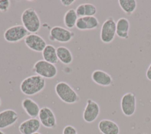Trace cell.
Here are the masks:
<instances>
[{
    "mask_svg": "<svg viewBox=\"0 0 151 134\" xmlns=\"http://www.w3.org/2000/svg\"><path fill=\"white\" fill-rule=\"evenodd\" d=\"M45 87V79L35 74L25 78L21 82L19 89L24 94L32 96L42 91Z\"/></svg>",
    "mask_w": 151,
    "mask_h": 134,
    "instance_id": "obj_1",
    "label": "cell"
},
{
    "mask_svg": "<svg viewBox=\"0 0 151 134\" xmlns=\"http://www.w3.org/2000/svg\"><path fill=\"white\" fill-rule=\"evenodd\" d=\"M21 19L22 25L30 34H37L41 27V20L33 8H28L22 13Z\"/></svg>",
    "mask_w": 151,
    "mask_h": 134,
    "instance_id": "obj_2",
    "label": "cell"
},
{
    "mask_svg": "<svg viewBox=\"0 0 151 134\" xmlns=\"http://www.w3.org/2000/svg\"><path fill=\"white\" fill-rule=\"evenodd\" d=\"M55 92L58 98L67 104H74L80 100V96L75 90L67 83L60 81L54 88Z\"/></svg>",
    "mask_w": 151,
    "mask_h": 134,
    "instance_id": "obj_3",
    "label": "cell"
},
{
    "mask_svg": "<svg viewBox=\"0 0 151 134\" xmlns=\"http://www.w3.org/2000/svg\"><path fill=\"white\" fill-rule=\"evenodd\" d=\"M32 71L37 75L47 79L54 78L58 73L57 68L54 64L44 60H39L36 61L33 66Z\"/></svg>",
    "mask_w": 151,
    "mask_h": 134,
    "instance_id": "obj_4",
    "label": "cell"
},
{
    "mask_svg": "<svg viewBox=\"0 0 151 134\" xmlns=\"http://www.w3.org/2000/svg\"><path fill=\"white\" fill-rule=\"evenodd\" d=\"M74 36L75 33L67 28L61 26H54L50 31L48 39L51 41L67 43L70 42Z\"/></svg>",
    "mask_w": 151,
    "mask_h": 134,
    "instance_id": "obj_5",
    "label": "cell"
},
{
    "mask_svg": "<svg viewBox=\"0 0 151 134\" xmlns=\"http://www.w3.org/2000/svg\"><path fill=\"white\" fill-rule=\"evenodd\" d=\"M28 31L22 25H15L8 28L4 33L5 40L10 43H18L28 35Z\"/></svg>",
    "mask_w": 151,
    "mask_h": 134,
    "instance_id": "obj_6",
    "label": "cell"
},
{
    "mask_svg": "<svg viewBox=\"0 0 151 134\" xmlns=\"http://www.w3.org/2000/svg\"><path fill=\"white\" fill-rule=\"evenodd\" d=\"M116 22L112 17L106 19L103 23L100 37L101 41L106 44L111 43L116 35Z\"/></svg>",
    "mask_w": 151,
    "mask_h": 134,
    "instance_id": "obj_7",
    "label": "cell"
},
{
    "mask_svg": "<svg viewBox=\"0 0 151 134\" xmlns=\"http://www.w3.org/2000/svg\"><path fill=\"white\" fill-rule=\"evenodd\" d=\"M122 112L124 115L127 117L134 115L136 109V98L135 94L132 92L125 93L120 101Z\"/></svg>",
    "mask_w": 151,
    "mask_h": 134,
    "instance_id": "obj_8",
    "label": "cell"
},
{
    "mask_svg": "<svg viewBox=\"0 0 151 134\" xmlns=\"http://www.w3.org/2000/svg\"><path fill=\"white\" fill-rule=\"evenodd\" d=\"M100 109L99 104L92 99H88L83 113V119L87 123L94 122L100 115Z\"/></svg>",
    "mask_w": 151,
    "mask_h": 134,
    "instance_id": "obj_9",
    "label": "cell"
},
{
    "mask_svg": "<svg viewBox=\"0 0 151 134\" xmlns=\"http://www.w3.org/2000/svg\"><path fill=\"white\" fill-rule=\"evenodd\" d=\"M38 118L41 124L46 128L53 129L57 126L55 114L51 109L47 106H44L40 109Z\"/></svg>",
    "mask_w": 151,
    "mask_h": 134,
    "instance_id": "obj_10",
    "label": "cell"
},
{
    "mask_svg": "<svg viewBox=\"0 0 151 134\" xmlns=\"http://www.w3.org/2000/svg\"><path fill=\"white\" fill-rule=\"evenodd\" d=\"M24 43L27 47L35 52H42L47 45L45 40L37 34H29L25 38Z\"/></svg>",
    "mask_w": 151,
    "mask_h": 134,
    "instance_id": "obj_11",
    "label": "cell"
},
{
    "mask_svg": "<svg viewBox=\"0 0 151 134\" xmlns=\"http://www.w3.org/2000/svg\"><path fill=\"white\" fill-rule=\"evenodd\" d=\"M19 118L18 113L11 109L0 112V129H4L14 125Z\"/></svg>",
    "mask_w": 151,
    "mask_h": 134,
    "instance_id": "obj_12",
    "label": "cell"
},
{
    "mask_svg": "<svg viewBox=\"0 0 151 134\" xmlns=\"http://www.w3.org/2000/svg\"><path fill=\"white\" fill-rule=\"evenodd\" d=\"M100 22L95 16L78 17L76 27L80 31L92 30L98 28Z\"/></svg>",
    "mask_w": 151,
    "mask_h": 134,
    "instance_id": "obj_13",
    "label": "cell"
},
{
    "mask_svg": "<svg viewBox=\"0 0 151 134\" xmlns=\"http://www.w3.org/2000/svg\"><path fill=\"white\" fill-rule=\"evenodd\" d=\"M41 125V124L37 118H29L20 123L18 130L21 134H34L38 132Z\"/></svg>",
    "mask_w": 151,
    "mask_h": 134,
    "instance_id": "obj_14",
    "label": "cell"
},
{
    "mask_svg": "<svg viewBox=\"0 0 151 134\" xmlns=\"http://www.w3.org/2000/svg\"><path fill=\"white\" fill-rule=\"evenodd\" d=\"M91 77L92 80L96 84L101 86L108 87L112 85L113 83L111 76L101 70H95L93 71Z\"/></svg>",
    "mask_w": 151,
    "mask_h": 134,
    "instance_id": "obj_15",
    "label": "cell"
},
{
    "mask_svg": "<svg viewBox=\"0 0 151 134\" xmlns=\"http://www.w3.org/2000/svg\"><path fill=\"white\" fill-rule=\"evenodd\" d=\"M21 106L25 112L31 118H37L38 116L40 107L38 103L31 98H24L21 102Z\"/></svg>",
    "mask_w": 151,
    "mask_h": 134,
    "instance_id": "obj_16",
    "label": "cell"
},
{
    "mask_svg": "<svg viewBox=\"0 0 151 134\" xmlns=\"http://www.w3.org/2000/svg\"><path fill=\"white\" fill-rule=\"evenodd\" d=\"M98 128L102 134H119L118 125L110 119H102L98 123Z\"/></svg>",
    "mask_w": 151,
    "mask_h": 134,
    "instance_id": "obj_17",
    "label": "cell"
},
{
    "mask_svg": "<svg viewBox=\"0 0 151 134\" xmlns=\"http://www.w3.org/2000/svg\"><path fill=\"white\" fill-rule=\"evenodd\" d=\"M130 30V22L124 17L120 18L116 21V35L120 38L127 39Z\"/></svg>",
    "mask_w": 151,
    "mask_h": 134,
    "instance_id": "obj_18",
    "label": "cell"
},
{
    "mask_svg": "<svg viewBox=\"0 0 151 134\" xmlns=\"http://www.w3.org/2000/svg\"><path fill=\"white\" fill-rule=\"evenodd\" d=\"M76 12L78 17L94 16L97 13L96 6L91 3H83L76 8Z\"/></svg>",
    "mask_w": 151,
    "mask_h": 134,
    "instance_id": "obj_19",
    "label": "cell"
},
{
    "mask_svg": "<svg viewBox=\"0 0 151 134\" xmlns=\"http://www.w3.org/2000/svg\"><path fill=\"white\" fill-rule=\"evenodd\" d=\"M42 53L43 60L52 64H57L59 60L57 54V48L52 44H47Z\"/></svg>",
    "mask_w": 151,
    "mask_h": 134,
    "instance_id": "obj_20",
    "label": "cell"
},
{
    "mask_svg": "<svg viewBox=\"0 0 151 134\" xmlns=\"http://www.w3.org/2000/svg\"><path fill=\"white\" fill-rule=\"evenodd\" d=\"M57 54L58 60L65 65L70 64L73 61V54L66 47H58L57 48Z\"/></svg>",
    "mask_w": 151,
    "mask_h": 134,
    "instance_id": "obj_21",
    "label": "cell"
},
{
    "mask_svg": "<svg viewBox=\"0 0 151 134\" xmlns=\"http://www.w3.org/2000/svg\"><path fill=\"white\" fill-rule=\"evenodd\" d=\"M78 18V17L76 12V10L73 8L69 9L64 15V24L67 29H72L76 27Z\"/></svg>",
    "mask_w": 151,
    "mask_h": 134,
    "instance_id": "obj_22",
    "label": "cell"
},
{
    "mask_svg": "<svg viewBox=\"0 0 151 134\" xmlns=\"http://www.w3.org/2000/svg\"><path fill=\"white\" fill-rule=\"evenodd\" d=\"M118 4L127 15L133 14L137 8V1L135 0H119Z\"/></svg>",
    "mask_w": 151,
    "mask_h": 134,
    "instance_id": "obj_23",
    "label": "cell"
},
{
    "mask_svg": "<svg viewBox=\"0 0 151 134\" xmlns=\"http://www.w3.org/2000/svg\"><path fill=\"white\" fill-rule=\"evenodd\" d=\"M10 0H0V12H7L11 6Z\"/></svg>",
    "mask_w": 151,
    "mask_h": 134,
    "instance_id": "obj_24",
    "label": "cell"
},
{
    "mask_svg": "<svg viewBox=\"0 0 151 134\" xmlns=\"http://www.w3.org/2000/svg\"><path fill=\"white\" fill-rule=\"evenodd\" d=\"M63 134H78V132L73 126L67 125L63 130Z\"/></svg>",
    "mask_w": 151,
    "mask_h": 134,
    "instance_id": "obj_25",
    "label": "cell"
},
{
    "mask_svg": "<svg viewBox=\"0 0 151 134\" xmlns=\"http://www.w3.org/2000/svg\"><path fill=\"white\" fill-rule=\"evenodd\" d=\"M61 4L64 6H70L72 4H73L76 1L75 0H61L60 1Z\"/></svg>",
    "mask_w": 151,
    "mask_h": 134,
    "instance_id": "obj_26",
    "label": "cell"
},
{
    "mask_svg": "<svg viewBox=\"0 0 151 134\" xmlns=\"http://www.w3.org/2000/svg\"><path fill=\"white\" fill-rule=\"evenodd\" d=\"M146 78L147 79V80L151 81V63L146 70Z\"/></svg>",
    "mask_w": 151,
    "mask_h": 134,
    "instance_id": "obj_27",
    "label": "cell"
},
{
    "mask_svg": "<svg viewBox=\"0 0 151 134\" xmlns=\"http://www.w3.org/2000/svg\"><path fill=\"white\" fill-rule=\"evenodd\" d=\"M0 134H5L1 129H0Z\"/></svg>",
    "mask_w": 151,
    "mask_h": 134,
    "instance_id": "obj_28",
    "label": "cell"
},
{
    "mask_svg": "<svg viewBox=\"0 0 151 134\" xmlns=\"http://www.w3.org/2000/svg\"><path fill=\"white\" fill-rule=\"evenodd\" d=\"M1 104H2V101H1V98H0V107H1Z\"/></svg>",
    "mask_w": 151,
    "mask_h": 134,
    "instance_id": "obj_29",
    "label": "cell"
},
{
    "mask_svg": "<svg viewBox=\"0 0 151 134\" xmlns=\"http://www.w3.org/2000/svg\"><path fill=\"white\" fill-rule=\"evenodd\" d=\"M34 134H41V133H39V132H36V133H34Z\"/></svg>",
    "mask_w": 151,
    "mask_h": 134,
    "instance_id": "obj_30",
    "label": "cell"
}]
</instances>
